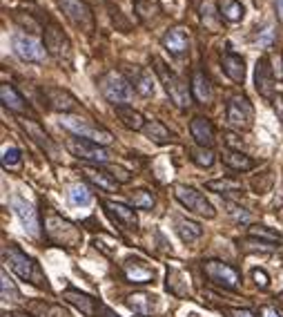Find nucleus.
<instances>
[{"instance_id": "obj_1", "label": "nucleus", "mask_w": 283, "mask_h": 317, "mask_svg": "<svg viewBox=\"0 0 283 317\" xmlns=\"http://www.w3.org/2000/svg\"><path fill=\"white\" fill-rule=\"evenodd\" d=\"M152 60H154V72H156V76L161 78V83H163L165 92L170 94L172 103H174L176 107L185 109V107L190 105V103H192V92H190V89H187L185 81H183L181 76H176L174 72H172L170 67L163 63L161 58H156V56H154Z\"/></svg>"}, {"instance_id": "obj_2", "label": "nucleus", "mask_w": 283, "mask_h": 317, "mask_svg": "<svg viewBox=\"0 0 283 317\" xmlns=\"http://www.w3.org/2000/svg\"><path fill=\"white\" fill-rule=\"evenodd\" d=\"M3 257H5V261H7V266H9L11 270H14L20 279H25V282H29V284L40 286V288H47V282H42L45 277H42L38 264H36L32 257H27V255H25L20 248H16V246L5 248V251H3Z\"/></svg>"}, {"instance_id": "obj_3", "label": "nucleus", "mask_w": 283, "mask_h": 317, "mask_svg": "<svg viewBox=\"0 0 283 317\" xmlns=\"http://www.w3.org/2000/svg\"><path fill=\"white\" fill-rule=\"evenodd\" d=\"M101 92L116 107L130 105V101L134 99V87L119 72H107V74L101 78Z\"/></svg>"}, {"instance_id": "obj_4", "label": "nucleus", "mask_w": 283, "mask_h": 317, "mask_svg": "<svg viewBox=\"0 0 283 317\" xmlns=\"http://www.w3.org/2000/svg\"><path fill=\"white\" fill-rule=\"evenodd\" d=\"M60 125H65L67 130L74 132L78 139H85V141H91L98 145H107V143H112V139H114L107 130H103V127H98V125H91L87 121L76 119V117H63L60 119Z\"/></svg>"}, {"instance_id": "obj_5", "label": "nucleus", "mask_w": 283, "mask_h": 317, "mask_svg": "<svg viewBox=\"0 0 283 317\" xmlns=\"http://www.w3.org/2000/svg\"><path fill=\"white\" fill-rule=\"evenodd\" d=\"M203 273H205L212 284L223 286V288H230V290L239 288V284H241V275H239L237 268H232L230 264L219 261V259L205 261V264H203Z\"/></svg>"}, {"instance_id": "obj_6", "label": "nucleus", "mask_w": 283, "mask_h": 317, "mask_svg": "<svg viewBox=\"0 0 283 317\" xmlns=\"http://www.w3.org/2000/svg\"><path fill=\"white\" fill-rule=\"evenodd\" d=\"M47 237L58 246H76L81 241V230L76 225H72L69 221L60 219L58 215H49L47 217Z\"/></svg>"}, {"instance_id": "obj_7", "label": "nucleus", "mask_w": 283, "mask_h": 317, "mask_svg": "<svg viewBox=\"0 0 283 317\" xmlns=\"http://www.w3.org/2000/svg\"><path fill=\"white\" fill-rule=\"evenodd\" d=\"M174 194H176V199L181 201V206H185V208L190 212H194V215L205 217V219H212L214 215H217L210 201L203 197L199 190H194V188H190V186H176L174 188Z\"/></svg>"}, {"instance_id": "obj_8", "label": "nucleus", "mask_w": 283, "mask_h": 317, "mask_svg": "<svg viewBox=\"0 0 283 317\" xmlns=\"http://www.w3.org/2000/svg\"><path fill=\"white\" fill-rule=\"evenodd\" d=\"M225 119L237 130H250L252 119H254V109H252L250 101L245 96H232L225 107Z\"/></svg>"}, {"instance_id": "obj_9", "label": "nucleus", "mask_w": 283, "mask_h": 317, "mask_svg": "<svg viewBox=\"0 0 283 317\" xmlns=\"http://www.w3.org/2000/svg\"><path fill=\"white\" fill-rule=\"evenodd\" d=\"M58 5L76 27L85 29V32L94 29V16H91V9L87 7L85 0H58Z\"/></svg>"}, {"instance_id": "obj_10", "label": "nucleus", "mask_w": 283, "mask_h": 317, "mask_svg": "<svg viewBox=\"0 0 283 317\" xmlns=\"http://www.w3.org/2000/svg\"><path fill=\"white\" fill-rule=\"evenodd\" d=\"M45 47H47V52L58 60V63H69V60H72L69 40H67V36L60 32L56 25L47 27V32H45Z\"/></svg>"}, {"instance_id": "obj_11", "label": "nucleus", "mask_w": 283, "mask_h": 317, "mask_svg": "<svg viewBox=\"0 0 283 317\" xmlns=\"http://www.w3.org/2000/svg\"><path fill=\"white\" fill-rule=\"evenodd\" d=\"M14 52L20 56L22 60L29 63H42L47 58V47H42V42L34 36H16L14 38Z\"/></svg>"}, {"instance_id": "obj_12", "label": "nucleus", "mask_w": 283, "mask_h": 317, "mask_svg": "<svg viewBox=\"0 0 283 317\" xmlns=\"http://www.w3.org/2000/svg\"><path fill=\"white\" fill-rule=\"evenodd\" d=\"M67 148L72 150V154L87 158L91 163H107L109 161L107 150H103L98 143L85 141V139H69V141H67Z\"/></svg>"}, {"instance_id": "obj_13", "label": "nucleus", "mask_w": 283, "mask_h": 317, "mask_svg": "<svg viewBox=\"0 0 283 317\" xmlns=\"http://www.w3.org/2000/svg\"><path fill=\"white\" fill-rule=\"evenodd\" d=\"M11 208L18 217H20V221L25 225V230H27L29 235H38L40 233V223H38V215H36V208L29 201H25L22 197H11Z\"/></svg>"}, {"instance_id": "obj_14", "label": "nucleus", "mask_w": 283, "mask_h": 317, "mask_svg": "<svg viewBox=\"0 0 283 317\" xmlns=\"http://www.w3.org/2000/svg\"><path fill=\"white\" fill-rule=\"evenodd\" d=\"M254 85H256V92H259L263 99H270L274 101V72L268 67V60L261 58L256 63V70H254Z\"/></svg>"}, {"instance_id": "obj_15", "label": "nucleus", "mask_w": 283, "mask_h": 317, "mask_svg": "<svg viewBox=\"0 0 283 317\" xmlns=\"http://www.w3.org/2000/svg\"><path fill=\"white\" fill-rule=\"evenodd\" d=\"M123 273H125L127 282L132 284H150L154 282V270L147 268L140 259H125L123 261Z\"/></svg>"}, {"instance_id": "obj_16", "label": "nucleus", "mask_w": 283, "mask_h": 317, "mask_svg": "<svg viewBox=\"0 0 283 317\" xmlns=\"http://www.w3.org/2000/svg\"><path fill=\"white\" fill-rule=\"evenodd\" d=\"M105 210L112 215V219H116L123 228L127 230H136L138 228V217L136 212H134V208H130V206L125 203H116V201H105Z\"/></svg>"}, {"instance_id": "obj_17", "label": "nucleus", "mask_w": 283, "mask_h": 317, "mask_svg": "<svg viewBox=\"0 0 283 317\" xmlns=\"http://www.w3.org/2000/svg\"><path fill=\"white\" fill-rule=\"evenodd\" d=\"M190 132H192L194 141L201 145V148H212L214 143V127L205 117H194L192 123H190Z\"/></svg>"}, {"instance_id": "obj_18", "label": "nucleus", "mask_w": 283, "mask_h": 317, "mask_svg": "<svg viewBox=\"0 0 283 317\" xmlns=\"http://www.w3.org/2000/svg\"><path fill=\"white\" fill-rule=\"evenodd\" d=\"M127 74H130V81H132V87L136 89L140 96L150 99L154 96V83H152V74L143 67H127Z\"/></svg>"}, {"instance_id": "obj_19", "label": "nucleus", "mask_w": 283, "mask_h": 317, "mask_svg": "<svg viewBox=\"0 0 283 317\" xmlns=\"http://www.w3.org/2000/svg\"><path fill=\"white\" fill-rule=\"evenodd\" d=\"M163 47L168 50L170 54H185L187 52V47H190V36L185 29H181V27H176V29H170L168 34L163 36Z\"/></svg>"}, {"instance_id": "obj_20", "label": "nucleus", "mask_w": 283, "mask_h": 317, "mask_svg": "<svg viewBox=\"0 0 283 317\" xmlns=\"http://www.w3.org/2000/svg\"><path fill=\"white\" fill-rule=\"evenodd\" d=\"M63 297L69 304H74L78 310H83L87 317H96V302H94V297H89V295H85V292L81 290H76V288H67L63 292Z\"/></svg>"}, {"instance_id": "obj_21", "label": "nucleus", "mask_w": 283, "mask_h": 317, "mask_svg": "<svg viewBox=\"0 0 283 317\" xmlns=\"http://www.w3.org/2000/svg\"><path fill=\"white\" fill-rule=\"evenodd\" d=\"M192 96L199 103H210L212 101V85L210 78L205 76V72L196 70L192 74Z\"/></svg>"}, {"instance_id": "obj_22", "label": "nucleus", "mask_w": 283, "mask_h": 317, "mask_svg": "<svg viewBox=\"0 0 283 317\" xmlns=\"http://www.w3.org/2000/svg\"><path fill=\"white\" fill-rule=\"evenodd\" d=\"M81 172L85 174V179H89L94 186H98L101 190H105V192H116L119 190V184H116L114 179H109V172H101V170H96V168H81Z\"/></svg>"}, {"instance_id": "obj_23", "label": "nucleus", "mask_w": 283, "mask_h": 317, "mask_svg": "<svg viewBox=\"0 0 283 317\" xmlns=\"http://www.w3.org/2000/svg\"><path fill=\"white\" fill-rule=\"evenodd\" d=\"M223 72L227 74V78H232L234 83H243L245 78V63L241 56H237V54H225L223 56Z\"/></svg>"}, {"instance_id": "obj_24", "label": "nucleus", "mask_w": 283, "mask_h": 317, "mask_svg": "<svg viewBox=\"0 0 283 317\" xmlns=\"http://www.w3.org/2000/svg\"><path fill=\"white\" fill-rule=\"evenodd\" d=\"M223 163L227 168L237 170V172H248V170L254 168V161L248 154H241L237 150H225L223 152Z\"/></svg>"}, {"instance_id": "obj_25", "label": "nucleus", "mask_w": 283, "mask_h": 317, "mask_svg": "<svg viewBox=\"0 0 283 317\" xmlns=\"http://www.w3.org/2000/svg\"><path fill=\"white\" fill-rule=\"evenodd\" d=\"M0 99H3V105L9 107L11 112H18V114L25 112V101H22V96L18 94L9 83H3V85H0Z\"/></svg>"}, {"instance_id": "obj_26", "label": "nucleus", "mask_w": 283, "mask_h": 317, "mask_svg": "<svg viewBox=\"0 0 283 317\" xmlns=\"http://www.w3.org/2000/svg\"><path fill=\"white\" fill-rule=\"evenodd\" d=\"M116 114H119L121 123L125 125V127H130V130H143V127H145V119H143V114L136 112V109H132L130 105H121V107H116Z\"/></svg>"}, {"instance_id": "obj_27", "label": "nucleus", "mask_w": 283, "mask_h": 317, "mask_svg": "<svg viewBox=\"0 0 283 317\" xmlns=\"http://www.w3.org/2000/svg\"><path fill=\"white\" fill-rule=\"evenodd\" d=\"M127 306H130L138 317H150L154 302H152L150 295H145V292H132V295L127 297Z\"/></svg>"}, {"instance_id": "obj_28", "label": "nucleus", "mask_w": 283, "mask_h": 317, "mask_svg": "<svg viewBox=\"0 0 283 317\" xmlns=\"http://www.w3.org/2000/svg\"><path fill=\"white\" fill-rule=\"evenodd\" d=\"M47 96H49V105L58 112H69V109L76 107V103L67 92H60V89H47Z\"/></svg>"}, {"instance_id": "obj_29", "label": "nucleus", "mask_w": 283, "mask_h": 317, "mask_svg": "<svg viewBox=\"0 0 283 317\" xmlns=\"http://www.w3.org/2000/svg\"><path fill=\"white\" fill-rule=\"evenodd\" d=\"M176 233H178V237H181V241L192 243V241H196V239H199V237L203 235V228H201L199 223H194V221H185V219H178Z\"/></svg>"}, {"instance_id": "obj_30", "label": "nucleus", "mask_w": 283, "mask_h": 317, "mask_svg": "<svg viewBox=\"0 0 283 317\" xmlns=\"http://www.w3.org/2000/svg\"><path fill=\"white\" fill-rule=\"evenodd\" d=\"M219 14L223 16L225 20L237 22V20H241V18H243L245 9H243V5L239 3V0H223V3H221V11H219Z\"/></svg>"}, {"instance_id": "obj_31", "label": "nucleus", "mask_w": 283, "mask_h": 317, "mask_svg": "<svg viewBox=\"0 0 283 317\" xmlns=\"http://www.w3.org/2000/svg\"><path fill=\"white\" fill-rule=\"evenodd\" d=\"M143 132L152 139L154 143H168L170 141V130L163 123H158V121H150V123H145Z\"/></svg>"}, {"instance_id": "obj_32", "label": "nucleus", "mask_w": 283, "mask_h": 317, "mask_svg": "<svg viewBox=\"0 0 283 317\" xmlns=\"http://www.w3.org/2000/svg\"><path fill=\"white\" fill-rule=\"evenodd\" d=\"M248 235L256 237V239H263L266 243H272V246H279V241H281V235L274 233V230H270L268 225H250Z\"/></svg>"}, {"instance_id": "obj_33", "label": "nucleus", "mask_w": 283, "mask_h": 317, "mask_svg": "<svg viewBox=\"0 0 283 317\" xmlns=\"http://www.w3.org/2000/svg\"><path fill=\"white\" fill-rule=\"evenodd\" d=\"M0 288H3V300L5 302H18L20 300V290L16 288L14 279L7 275V270L0 273Z\"/></svg>"}, {"instance_id": "obj_34", "label": "nucleus", "mask_w": 283, "mask_h": 317, "mask_svg": "<svg viewBox=\"0 0 283 317\" xmlns=\"http://www.w3.org/2000/svg\"><path fill=\"white\" fill-rule=\"evenodd\" d=\"M207 190H214V192H241V181L237 179H217V181H207L205 184Z\"/></svg>"}, {"instance_id": "obj_35", "label": "nucleus", "mask_w": 283, "mask_h": 317, "mask_svg": "<svg viewBox=\"0 0 283 317\" xmlns=\"http://www.w3.org/2000/svg\"><path fill=\"white\" fill-rule=\"evenodd\" d=\"M22 125H25V130H27L29 134H34V139H36V141H38V143L42 145V148H47V150H49V154H52V156L56 154V148H54V143L49 141V139H47V134L42 132L38 125L32 123V121H22Z\"/></svg>"}, {"instance_id": "obj_36", "label": "nucleus", "mask_w": 283, "mask_h": 317, "mask_svg": "<svg viewBox=\"0 0 283 317\" xmlns=\"http://www.w3.org/2000/svg\"><path fill=\"white\" fill-rule=\"evenodd\" d=\"M132 203H134V208L152 210L154 208V194L150 190H145V188H140V190L132 192Z\"/></svg>"}, {"instance_id": "obj_37", "label": "nucleus", "mask_w": 283, "mask_h": 317, "mask_svg": "<svg viewBox=\"0 0 283 317\" xmlns=\"http://www.w3.org/2000/svg\"><path fill=\"white\" fill-rule=\"evenodd\" d=\"M69 199L76 206H89L91 203V192L85 186H72L69 188Z\"/></svg>"}, {"instance_id": "obj_38", "label": "nucleus", "mask_w": 283, "mask_h": 317, "mask_svg": "<svg viewBox=\"0 0 283 317\" xmlns=\"http://www.w3.org/2000/svg\"><path fill=\"white\" fill-rule=\"evenodd\" d=\"M134 9L145 20V18H150L152 14L158 11V0H134Z\"/></svg>"}, {"instance_id": "obj_39", "label": "nucleus", "mask_w": 283, "mask_h": 317, "mask_svg": "<svg viewBox=\"0 0 283 317\" xmlns=\"http://www.w3.org/2000/svg\"><path fill=\"white\" fill-rule=\"evenodd\" d=\"M192 161L196 163V166H201V168H210L212 163H214V154L210 152V148H201V150H192Z\"/></svg>"}, {"instance_id": "obj_40", "label": "nucleus", "mask_w": 283, "mask_h": 317, "mask_svg": "<svg viewBox=\"0 0 283 317\" xmlns=\"http://www.w3.org/2000/svg\"><path fill=\"white\" fill-rule=\"evenodd\" d=\"M201 16H203V22H205L212 32H217V29H219V20H217V11H214V7H212V0H207V3L203 5Z\"/></svg>"}, {"instance_id": "obj_41", "label": "nucleus", "mask_w": 283, "mask_h": 317, "mask_svg": "<svg viewBox=\"0 0 283 317\" xmlns=\"http://www.w3.org/2000/svg\"><path fill=\"white\" fill-rule=\"evenodd\" d=\"M225 208H227V212H230L232 217H234V221H239V223H248L250 221V212L243 210L241 206L232 203V201H225Z\"/></svg>"}, {"instance_id": "obj_42", "label": "nucleus", "mask_w": 283, "mask_h": 317, "mask_svg": "<svg viewBox=\"0 0 283 317\" xmlns=\"http://www.w3.org/2000/svg\"><path fill=\"white\" fill-rule=\"evenodd\" d=\"M20 150L18 148H5L3 150V166L5 168H16L20 163Z\"/></svg>"}, {"instance_id": "obj_43", "label": "nucleus", "mask_w": 283, "mask_h": 317, "mask_svg": "<svg viewBox=\"0 0 283 317\" xmlns=\"http://www.w3.org/2000/svg\"><path fill=\"white\" fill-rule=\"evenodd\" d=\"M109 172V176H114V181L116 184H127V181L132 179V174L127 172V170H123V168H119V166H112L107 170Z\"/></svg>"}, {"instance_id": "obj_44", "label": "nucleus", "mask_w": 283, "mask_h": 317, "mask_svg": "<svg viewBox=\"0 0 283 317\" xmlns=\"http://www.w3.org/2000/svg\"><path fill=\"white\" fill-rule=\"evenodd\" d=\"M252 279H254V284L259 286V288H268V286H270L268 273L261 270V268H254V270H252Z\"/></svg>"}, {"instance_id": "obj_45", "label": "nucleus", "mask_w": 283, "mask_h": 317, "mask_svg": "<svg viewBox=\"0 0 283 317\" xmlns=\"http://www.w3.org/2000/svg\"><path fill=\"white\" fill-rule=\"evenodd\" d=\"M272 72H274L276 81H283V58H281V54L272 56Z\"/></svg>"}, {"instance_id": "obj_46", "label": "nucleus", "mask_w": 283, "mask_h": 317, "mask_svg": "<svg viewBox=\"0 0 283 317\" xmlns=\"http://www.w3.org/2000/svg\"><path fill=\"white\" fill-rule=\"evenodd\" d=\"M272 38H274V32H272V27H266L263 29V34L259 36V45H263V47H270L272 45Z\"/></svg>"}, {"instance_id": "obj_47", "label": "nucleus", "mask_w": 283, "mask_h": 317, "mask_svg": "<svg viewBox=\"0 0 283 317\" xmlns=\"http://www.w3.org/2000/svg\"><path fill=\"white\" fill-rule=\"evenodd\" d=\"M227 317H256L250 308H230L227 310Z\"/></svg>"}, {"instance_id": "obj_48", "label": "nucleus", "mask_w": 283, "mask_h": 317, "mask_svg": "<svg viewBox=\"0 0 283 317\" xmlns=\"http://www.w3.org/2000/svg\"><path fill=\"white\" fill-rule=\"evenodd\" d=\"M274 107H276V117L283 123V94H276L274 96Z\"/></svg>"}, {"instance_id": "obj_49", "label": "nucleus", "mask_w": 283, "mask_h": 317, "mask_svg": "<svg viewBox=\"0 0 283 317\" xmlns=\"http://www.w3.org/2000/svg\"><path fill=\"white\" fill-rule=\"evenodd\" d=\"M261 317H283L274 306H263L261 308Z\"/></svg>"}, {"instance_id": "obj_50", "label": "nucleus", "mask_w": 283, "mask_h": 317, "mask_svg": "<svg viewBox=\"0 0 283 317\" xmlns=\"http://www.w3.org/2000/svg\"><path fill=\"white\" fill-rule=\"evenodd\" d=\"M98 308H101V313H103L101 317H116V315H114V313H112V310H109L107 306H98Z\"/></svg>"}, {"instance_id": "obj_51", "label": "nucleus", "mask_w": 283, "mask_h": 317, "mask_svg": "<svg viewBox=\"0 0 283 317\" xmlns=\"http://www.w3.org/2000/svg\"><path fill=\"white\" fill-rule=\"evenodd\" d=\"M276 11H279V18L283 20V0H276Z\"/></svg>"}, {"instance_id": "obj_52", "label": "nucleus", "mask_w": 283, "mask_h": 317, "mask_svg": "<svg viewBox=\"0 0 283 317\" xmlns=\"http://www.w3.org/2000/svg\"><path fill=\"white\" fill-rule=\"evenodd\" d=\"M14 317H29V315H27V313H16Z\"/></svg>"}, {"instance_id": "obj_53", "label": "nucleus", "mask_w": 283, "mask_h": 317, "mask_svg": "<svg viewBox=\"0 0 283 317\" xmlns=\"http://www.w3.org/2000/svg\"><path fill=\"white\" fill-rule=\"evenodd\" d=\"M281 264H283V261H281Z\"/></svg>"}]
</instances>
